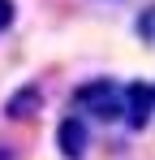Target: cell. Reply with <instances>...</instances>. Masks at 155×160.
Returning a JSON list of instances; mask_svg holds the SVG:
<instances>
[{
    "label": "cell",
    "instance_id": "5",
    "mask_svg": "<svg viewBox=\"0 0 155 160\" xmlns=\"http://www.w3.org/2000/svg\"><path fill=\"white\" fill-rule=\"evenodd\" d=\"M13 18H17V4H13V0H0V35L13 26Z\"/></svg>",
    "mask_w": 155,
    "mask_h": 160
},
{
    "label": "cell",
    "instance_id": "4",
    "mask_svg": "<svg viewBox=\"0 0 155 160\" xmlns=\"http://www.w3.org/2000/svg\"><path fill=\"white\" fill-rule=\"evenodd\" d=\"M4 117H13V121L39 117V91H35V87H22L17 95H9V100H4Z\"/></svg>",
    "mask_w": 155,
    "mask_h": 160
},
{
    "label": "cell",
    "instance_id": "7",
    "mask_svg": "<svg viewBox=\"0 0 155 160\" xmlns=\"http://www.w3.org/2000/svg\"><path fill=\"white\" fill-rule=\"evenodd\" d=\"M0 160H17V156H13V147H0Z\"/></svg>",
    "mask_w": 155,
    "mask_h": 160
},
{
    "label": "cell",
    "instance_id": "1",
    "mask_svg": "<svg viewBox=\"0 0 155 160\" xmlns=\"http://www.w3.org/2000/svg\"><path fill=\"white\" fill-rule=\"evenodd\" d=\"M73 104L86 108V112L99 117V121H121V117H125V95H121L116 82H86V87H78Z\"/></svg>",
    "mask_w": 155,
    "mask_h": 160
},
{
    "label": "cell",
    "instance_id": "3",
    "mask_svg": "<svg viewBox=\"0 0 155 160\" xmlns=\"http://www.w3.org/2000/svg\"><path fill=\"white\" fill-rule=\"evenodd\" d=\"M56 147L65 160H82L91 147V134H86V117H65L56 126Z\"/></svg>",
    "mask_w": 155,
    "mask_h": 160
},
{
    "label": "cell",
    "instance_id": "2",
    "mask_svg": "<svg viewBox=\"0 0 155 160\" xmlns=\"http://www.w3.org/2000/svg\"><path fill=\"white\" fill-rule=\"evenodd\" d=\"M121 95H125L129 130H142V126L155 117V82H129V87H121Z\"/></svg>",
    "mask_w": 155,
    "mask_h": 160
},
{
    "label": "cell",
    "instance_id": "6",
    "mask_svg": "<svg viewBox=\"0 0 155 160\" xmlns=\"http://www.w3.org/2000/svg\"><path fill=\"white\" fill-rule=\"evenodd\" d=\"M138 35H142V39H155V9H142V22H138Z\"/></svg>",
    "mask_w": 155,
    "mask_h": 160
}]
</instances>
